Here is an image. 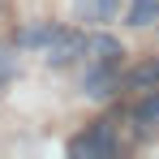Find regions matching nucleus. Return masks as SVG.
I'll return each instance as SVG.
<instances>
[{"label":"nucleus","instance_id":"f03ea898","mask_svg":"<svg viewBox=\"0 0 159 159\" xmlns=\"http://www.w3.org/2000/svg\"><path fill=\"white\" fill-rule=\"evenodd\" d=\"M120 90V73H116V60H103V65H90L86 69V78H82V95L86 99H95V103H103Z\"/></svg>","mask_w":159,"mask_h":159},{"label":"nucleus","instance_id":"20e7f679","mask_svg":"<svg viewBox=\"0 0 159 159\" xmlns=\"http://www.w3.org/2000/svg\"><path fill=\"white\" fill-rule=\"evenodd\" d=\"M73 13L86 26H103V22H112L120 13V0H73Z\"/></svg>","mask_w":159,"mask_h":159},{"label":"nucleus","instance_id":"6e6552de","mask_svg":"<svg viewBox=\"0 0 159 159\" xmlns=\"http://www.w3.org/2000/svg\"><path fill=\"white\" fill-rule=\"evenodd\" d=\"M125 17H129V26H133V30H142V26H155V22H159V0H133Z\"/></svg>","mask_w":159,"mask_h":159},{"label":"nucleus","instance_id":"7ed1b4c3","mask_svg":"<svg viewBox=\"0 0 159 159\" xmlns=\"http://www.w3.org/2000/svg\"><path fill=\"white\" fill-rule=\"evenodd\" d=\"M82 52H86V34H78V30H60L56 43L48 48V65H52V69H65V65H73Z\"/></svg>","mask_w":159,"mask_h":159},{"label":"nucleus","instance_id":"0eeeda50","mask_svg":"<svg viewBox=\"0 0 159 159\" xmlns=\"http://www.w3.org/2000/svg\"><path fill=\"white\" fill-rule=\"evenodd\" d=\"M133 125H142V129H155V125H159V90H155V86L133 103Z\"/></svg>","mask_w":159,"mask_h":159},{"label":"nucleus","instance_id":"f257e3e1","mask_svg":"<svg viewBox=\"0 0 159 159\" xmlns=\"http://www.w3.org/2000/svg\"><path fill=\"white\" fill-rule=\"evenodd\" d=\"M69 155L73 159H107V155H116V133L107 125H90L86 133H78L69 142Z\"/></svg>","mask_w":159,"mask_h":159},{"label":"nucleus","instance_id":"423d86ee","mask_svg":"<svg viewBox=\"0 0 159 159\" xmlns=\"http://www.w3.org/2000/svg\"><path fill=\"white\" fill-rule=\"evenodd\" d=\"M82 56H86L90 65H103V60H120L125 48H120V39H116V34H90Z\"/></svg>","mask_w":159,"mask_h":159},{"label":"nucleus","instance_id":"39448f33","mask_svg":"<svg viewBox=\"0 0 159 159\" xmlns=\"http://www.w3.org/2000/svg\"><path fill=\"white\" fill-rule=\"evenodd\" d=\"M56 34H60V26H56V22H30V26H22V34H17V48H34V52H39V48H43V52H48V48H52L56 43Z\"/></svg>","mask_w":159,"mask_h":159},{"label":"nucleus","instance_id":"9d476101","mask_svg":"<svg viewBox=\"0 0 159 159\" xmlns=\"http://www.w3.org/2000/svg\"><path fill=\"white\" fill-rule=\"evenodd\" d=\"M13 69H17L13 52H9V48H0V82H4V78H13Z\"/></svg>","mask_w":159,"mask_h":159},{"label":"nucleus","instance_id":"1a4fd4ad","mask_svg":"<svg viewBox=\"0 0 159 159\" xmlns=\"http://www.w3.org/2000/svg\"><path fill=\"white\" fill-rule=\"evenodd\" d=\"M129 86L133 90H151V86H159V56H146L138 69L129 73Z\"/></svg>","mask_w":159,"mask_h":159}]
</instances>
